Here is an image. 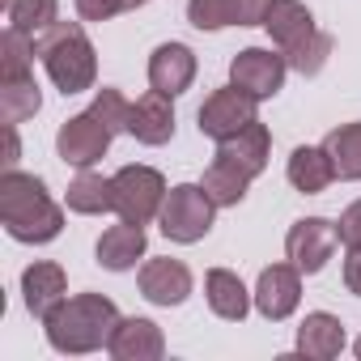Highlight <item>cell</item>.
I'll return each mask as SVG.
<instances>
[{
    "label": "cell",
    "mask_w": 361,
    "mask_h": 361,
    "mask_svg": "<svg viewBox=\"0 0 361 361\" xmlns=\"http://www.w3.org/2000/svg\"><path fill=\"white\" fill-rule=\"evenodd\" d=\"M128 115H132V102L119 90L102 85L98 98L81 115H73V119L60 123V136H56L60 161L64 166H77V170H90L94 161H102L106 149H111V140L119 132H128Z\"/></svg>",
    "instance_id": "obj_1"
},
{
    "label": "cell",
    "mask_w": 361,
    "mask_h": 361,
    "mask_svg": "<svg viewBox=\"0 0 361 361\" xmlns=\"http://www.w3.org/2000/svg\"><path fill=\"white\" fill-rule=\"evenodd\" d=\"M0 226L18 243H51L64 230L60 204L47 196V183L26 170H5L0 174Z\"/></svg>",
    "instance_id": "obj_2"
},
{
    "label": "cell",
    "mask_w": 361,
    "mask_h": 361,
    "mask_svg": "<svg viewBox=\"0 0 361 361\" xmlns=\"http://www.w3.org/2000/svg\"><path fill=\"white\" fill-rule=\"evenodd\" d=\"M43 323H47V344L56 353L81 357V353H98L111 344L119 327V310L102 293H77V298H64Z\"/></svg>",
    "instance_id": "obj_3"
},
{
    "label": "cell",
    "mask_w": 361,
    "mask_h": 361,
    "mask_svg": "<svg viewBox=\"0 0 361 361\" xmlns=\"http://www.w3.org/2000/svg\"><path fill=\"white\" fill-rule=\"evenodd\" d=\"M264 26H268L276 51L289 60L293 73H302V77L323 73V64H327L336 43H331V35H323L314 26V18H310V9L302 5V0H272Z\"/></svg>",
    "instance_id": "obj_4"
},
{
    "label": "cell",
    "mask_w": 361,
    "mask_h": 361,
    "mask_svg": "<svg viewBox=\"0 0 361 361\" xmlns=\"http://www.w3.org/2000/svg\"><path fill=\"white\" fill-rule=\"evenodd\" d=\"M35 56L43 60L47 77L56 81V90H60L64 98L94 90L98 56H94V43L85 39V30H81L77 22H56L51 30H43V35L35 39Z\"/></svg>",
    "instance_id": "obj_5"
},
{
    "label": "cell",
    "mask_w": 361,
    "mask_h": 361,
    "mask_svg": "<svg viewBox=\"0 0 361 361\" xmlns=\"http://www.w3.org/2000/svg\"><path fill=\"white\" fill-rule=\"evenodd\" d=\"M213 217H217V204L209 200V192L200 183H178V188H170L166 192V204L157 213L161 234L170 243H200L213 230Z\"/></svg>",
    "instance_id": "obj_6"
},
{
    "label": "cell",
    "mask_w": 361,
    "mask_h": 361,
    "mask_svg": "<svg viewBox=\"0 0 361 361\" xmlns=\"http://www.w3.org/2000/svg\"><path fill=\"white\" fill-rule=\"evenodd\" d=\"M111 178H115V213H119V221L149 226L161 213V204H166V178L153 166H123Z\"/></svg>",
    "instance_id": "obj_7"
},
{
    "label": "cell",
    "mask_w": 361,
    "mask_h": 361,
    "mask_svg": "<svg viewBox=\"0 0 361 361\" xmlns=\"http://www.w3.org/2000/svg\"><path fill=\"white\" fill-rule=\"evenodd\" d=\"M285 73H289V60H285L281 51L247 47V51H238L234 64H230V85H238L243 94H251L255 102H264V98H276V94H281Z\"/></svg>",
    "instance_id": "obj_8"
},
{
    "label": "cell",
    "mask_w": 361,
    "mask_h": 361,
    "mask_svg": "<svg viewBox=\"0 0 361 361\" xmlns=\"http://www.w3.org/2000/svg\"><path fill=\"white\" fill-rule=\"evenodd\" d=\"M255 98L251 94H243L238 85H226V90H213L209 98H204V106H200V132L209 136V140H230V136H238L247 123H255L259 115H255Z\"/></svg>",
    "instance_id": "obj_9"
},
{
    "label": "cell",
    "mask_w": 361,
    "mask_h": 361,
    "mask_svg": "<svg viewBox=\"0 0 361 361\" xmlns=\"http://www.w3.org/2000/svg\"><path fill=\"white\" fill-rule=\"evenodd\" d=\"M336 247H340V234H336V226L323 221V217H302V221H293L289 234H285V251H289V259H293L306 276L323 272L327 259L336 255Z\"/></svg>",
    "instance_id": "obj_10"
},
{
    "label": "cell",
    "mask_w": 361,
    "mask_h": 361,
    "mask_svg": "<svg viewBox=\"0 0 361 361\" xmlns=\"http://www.w3.org/2000/svg\"><path fill=\"white\" fill-rule=\"evenodd\" d=\"M302 302V268L298 264H272L259 272V285H255V310L272 323L289 319Z\"/></svg>",
    "instance_id": "obj_11"
},
{
    "label": "cell",
    "mask_w": 361,
    "mask_h": 361,
    "mask_svg": "<svg viewBox=\"0 0 361 361\" xmlns=\"http://www.w3.org/2000/svg\"><path fill=\"white\" fill-rule=\"evenodd\" d=\"M196 81V51L188 43H161L153 56H149V85L178 98L183 90H192Z\"/></svg>",
    "instance_id": "obj_12"
},
{
    "label": "cell",
    "mask_w": 361,
    "mask_h": 361,
    "mask_svg": "<svg viewBox=\"0 0 361 361\" xmlns=\"http://www.w3.org/2000/svg\"><path fill=\"white\" fill-rule=\"evenodd\" d=\"M140 293L153 306H183L192 293V268L183 259H149L140 268Z\"/></svg>",
    "instance_id": "obj_13"
},
{
    "label": "cell",
    "mask_w": 361,
    "mask_h": 361,
    "mask_svg": "<svg viewBox=\"0 0 361 361\" xmlns=\"http://www.w3.org/2000/svg\"><path fill=\"white\" fill-rule=\"evenodd\" d=\"M22 298H26V310H30L35 319H47V314L68 298V276H64V268L51 264V259L30 264V268L22 272Z\"/></svg>",
    "instance_id": "obj_14"
},
{
    "label": "cell",
    "mask_w": 361,
    "mask_h": 361,
    "mask_svg": "<svg viewBox=\"0 0 361 361\" xmlns=\"http://www.w3.org/2000/svg\"><path fill=\"white\" fill-rule=\"evenodd\" d=\"M106 353L115 361H157L166 353V336H161V327L153 319H136L132 314V319H119Z\"/></svg>",
    "instance_id": "obj_15"
},
{
    "label": "cell",
    "mask_w": 361,
    "mask_h": 361,
    "mask_svg": "<svg viewBox=\"0 0 361 361\" xmlns=\"http://www.w3.org/2000/svg\"><path fill=\"white\" fill-rule=\"evenodd\" d=\"M128 132L140 140V145H166L174 136V106H170V94L161 90H149L145 98L132 102V115H128Z\"/></svg>",
    "instance_id": "obj_16"
},
{
    "label": "cell",
    "mask_w": 361,
    "mask_h": 361,
    "mask_svg": "<svg viewBox=\"0 0 361 361\" xmlns=\"http://www.w3.org/2000/svg\"><path fill=\"white\" fill-rule=\"evenodd\" d=\"M285 174H289V183H293L302 196H319V192L331 188L336 161H331V153H327L323 145H298V149L289 153Z\"/></svg>",
    "instance_id": "obj_17"
},
{
    "label": "cell",
    "mask_w": 361,
    "mask_h": 361,
    "mask_svg": "<svg viewBox=\"0 0 361 361\" xmlns=\"http://www.w3.org/2000/svg\"><path fill=\"white\" fill-rule=\"evenodd\" d=\"M204 298H209V306H213L217 319L243 323L247 310H251V298H255V293H247V285L238 281V272H230V268H213V272L204 276Z\"/></svg>",
    "instance_id": "obj_18"
},
{
    "label": "cell",
    "mask_w": 361,
    "mask_h": 361,
    "mask_svg": "<svg viewBox=\"0 0 361 361\" xmlns=\"http://www.w3.org/2000/svg\"><path fill=\"white\" fill-rule=\"evenodd\" d=\"M340 348H344V323L336 314L314 310V314L302 319V327H298V353L302 357L331 361V357H340Z\"/></svg>",
    "instance_id": "obj_19"
},
{
    "label": "cell",
    "mask_w": 361,
    "mask_h": 361,
    "mask_svg": "<svg viewBox=\"0 0 361 361\" xmlns=\"http://www.w3.org/2000/svg\"><path fill=\"white\" fill-rule=\"evenodd\" d=\"M98 264L111 268V272H128L136 268V259L145 255V226H132V221H119L111 226L102 238H98Z\"/></svg>",
    "instance_id": "obj_20"
},
{
    "label": "cell",
    "mask_w": 361,
    "mask_h": 361,
    "mask_svg": "<svg viewBox=\"0 0 361 361\" xmlns=\"http://www.w3.org/2000/svg\"><path fill=\"white\" fill-rule=\"evenodd\" d=\"M268 153H272V136H268V128L255 119V123H247L238 136H230V140H221L217 145V157H230V161H238L247 174H264L268 170Z\"/></svg>",
    "instance_id": "obj_21"
},
{
    "label": "cell",
    "mask_w": 361,
    "mask_h": 361,
    "mask_svg": "<svg viewBox=\"0 0 361 361\" xmlns=\"http://www.w3.org/2000/svg\"><path fill=\"white\" fill-rule=\"evenodd\" d=\"M251 178L255 174H247L238 161H230V157H213V166L204 170V192H209V200L217 204V209H234V204H243V196L251 192Z\"/></svg>",
    "instance_id": "obj_22"
},
{
    "label": "cell",
    "mask_w": 361,
    "mask_h": 361,
    "mask_svg": "<svg viewBox=\"0 0 361 361\" xmlns=\"http://www.w3.org/2000/svg\"><path fill=\"white\" fill-rule=\"evenodd\" d=\"M64 204L81 217H98V213H115V178L106 174H94V170H81L73 183H68V196Z\"/></svg>",
    "instance_id": "obj_23"
},
{
    "label": "cell",
    "mask_w": 361,
    "mask_h": 361,
    "mask_svg": "<svg viewBox=\"0 0 361 361\" xmlns=\"http://www.w3.org/2000/svg\"><path fill=\"white\" fill-rule=\"evenodd\" d=\"M39 106H43V94H39L35 73L0 77V115H5V123H22V119L39 115Z\"/></svg>",
    "instance_id": "obj_24"
},
{
    "label": "cell",
    "mask_w": 361,
    "mask_h": 361,
    "mask_svg": "<svg viewBox=\"0 0 361 361\" xmlns=\"http://www.w3.org/2000/svg\"><path fill=\"white\" fill-rule=\"evenodd\" d=\"M60 0H9V30L39 39L43 30H51L60 18Z\"/></svg>",
    "instance_id": "obj_25"
},
{
    "label": "cell",
    "mask_w": 361,
    "mask_h": 361,
    "mask_svg": "<svg viewBox=\"0 0 361 361\" xmlns=\"http://www.w3.org/2000/svg\"><path fill=\"white\" fill-rule=\"evenodd\" d=\"M323 149L336 161V178H361V123H340L327 132Z\"/></svg>",
    "instance_id": "obj_26"
},
{
    "label": "cell",
    "mask_w": 361,
    "mask_h": 361,
    "mask_svg": "<svg viewBox=\"0 0 361 361\" xmlns=\"http://www.w3.org/2000/svg\"><path fill=\"white\" fill-rule=\"evenodd\" d=\"M188 22L196 30H221V26H230L221 0H188Z\"/></svg>",
    "instance_id": "obj_27"
},
{
    "label": "cell",
    "mask_w": 361,
    "mask_h": 361,
    "mask_svg": "<svg viewBox=\"0 0 361 361\" xmlns=\"http://www.w3.org/2000/svg\"><path fill=\"white\" fill-rule=\"evenodd\" d=\"M221 5H226L230 26H264L272 0H221Z\"/></svg>",
    "instance_id": "obj_28"
},
{
    "label": "cell",
    "mask_w": 361,
    "mask_h": 361,
    "mask_svg": "<svg viewBox=\"0 0 361 361\" xmlns=\"http://www.w3.org/2000/svg\"><path fill=\"white\" fill-rule=\"evenodd\" d=\"M336 234H340V243H344V247H357V243H361V200H353V204L340 213Z\"/></svg>",
    "instance_id": "obj_29"
},
{
    "label": "cell",
    "mask_w": 361,
    "mask_h": 361,
    "mask_svg": "<svg viewBox=\"0 0 361 361\" xmlns=\"http://www.w3.org/2000/svg\"><path fill=\"white\" fill-rule=\"evenodd\" d=\"M77 13L85 22H111L115 13H123V0H77Z\"/></svg>",
    "instance_id": "obj_30"
},
{
    "label": "cell",
    "mask_w": 361,
    "mask_h": 361,
    "mask_svg": "<svg viewBox=\"0 0 361 361\" xmlns=\"http://www.w3.org/2000/svg\"><path fill=\"white\" fill-rule=\"evenodd\" d=\"M344 285H348V293L361 298V243L348 247V259H344Z\"/></svg>",
    "instance_id": "obj_31"
},
{
    "label": "cell",
    "mask_w": 361,
    "mask_h": 361,
    "mask_svg": "<svg viewBox=\"0 0 361 361\" xmlns=\"http://www.w3.org/2000/svg\"><path fill=\"white\" fill-rule=\"evenodd\" d=\"M18 123H5V170H18Z\"/></svg>",
    "instance_id": "obj_32"
},
{
    "label": "cell",
    "mask_w": 361,
    "mask_h": 361,
    "mask_svg": "<svg viewBox=\"0 0 361 361\" xmlns=\"http://www.w3.org/2000/svg\"><path fill=\"white\" fill-rule=\"evenodd\" d=\"M140 5H149V0H123V9H140Z\"/></svg>",
    "instance_id": "obj_33"
},
{
    "label": "cell",
    "mask_w": 361,
    "mask_h": 361,
    "mask_svg": "<svg viewBox=\"0 0 361 361\" xmlns=\"http://www.w3.org/2000/svg\"><path fill=\"white\" fill-rule=\"evenodd\" d=\"M357 357H361V340H357Z\"/></svg>",
    "instance_id": "obj_34"
}]
</instances>
